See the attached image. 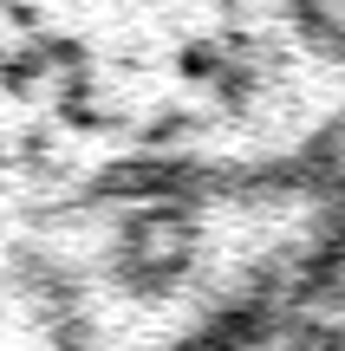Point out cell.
Returning <instances> with one entry per match:
<instances>
[{"instance_id":"6da1fadb","label":"cell","mask_w":345,"mask_h":351,"mask_svg":"<svg viewBox=\"0 0 345 351\" xmlns=\"http://www.w3.org/2000/svg\"><path fill=\"white\" fill-rule=\"evenodd\" d=\"M195 254H202L195 202H143L124 215V228L111 241V280L137 300H163L189 280Z\"/></svg>"},{"instance_id":"7a4b0ae2","label":"cell","mask_w":345,"mask_h":351,"mask_svg":"<svg viewBox=\"0 0 345 351\" xmlns=\"http://www.w3.org/2000/svg\"><path fill=\"white\" fill-rule=\"evenodd\" d=\"M215 189V169L189 163L169 150H137V156H111L98 176L85 182V202H117V208H143V202H195Z\"/></svg>"},{"instance_id":"3957f363","label":"cell","mask_w":345,"mask_h":351,"mask_svg":"<svg viewBox=\"0 0 345 351\" xmlns=\"http://www.w3.org/2000/svg\"><path fill=\"white\" fill-rule=\"evenodd\" d=\"M294 20L326 59H345V0H294Z\"/></svg>"},{"instance_id":"277c9868","label":"cell","mask_w":345,"mask_h":351,"mask_svg":"<svg viewBox=\"0 0 345 351\" xmlns=\"http://www.w3.org/2000/svg\"><path fill=\"white\" fill-rule=\"evenodd\" d=\"M287 351H345V326H326V319H300L287 332Z\"/></svg>"},{"instance_id":"5b68a950","label":"cell","mask_w":345,"mask_h":351,"mask_svg":"<svg viewBox=\"0 0 345 351\" xmlns=\"http://www.w3.org/2000/svg\"><path fill=\"white\" fill-rule=\"evenodd\" d=\"M176 65H182V78H215V72H222V52L209 46V39H195V46H182Z\"/></svg>"}]
</instances>
